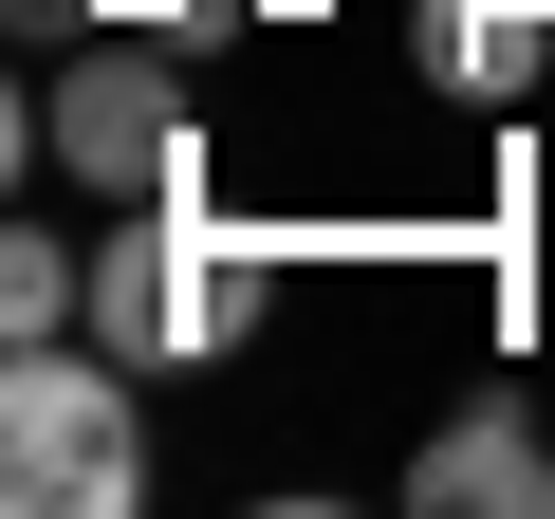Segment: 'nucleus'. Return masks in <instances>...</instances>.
<instances>
[{"instance_id":"nucleus-3","label":"nucleus","mask_w":555,"mask_h":519,"mask_svg":"<svg viewBox=\"0 0 555 519\" xmlns=\"http://www.w3.org/2000/svg\"><path fill=\"white\" fill-rule=\"evenodd\" d=\"M38 149H56L93 204H185V186H204V93H185V38L112 20V38L38 93Z\"/></svg>"},{"instance_id":"nucleus-4","label":"nucleus","mask_w":555,"mask_h":519,"mask_svg":"<svg viewBox=\"0 0 555 519\" xmlns=\"http://www.w3.org/2000/svg\"><path fill=\"white\" fill-rule=\"evenodd\" d=\"M408 501H426V519H555V445H537V408L481 390L463 427H426V445H408Z\"/></svg>"},{"instance_id":"nucleus-7","label":"nucleus","mask_w":555,"mask_h":519,"mask_svg":"<svg viewBox=\"0 0 555 519\" xmlns=\"http://www.w3.org/2000/svg\"><path fill=\"white\" fill-rule=\"evenodd\" d=\"M0 20H20V38H112L130 0H0Z\"/></svg>"},{"instance_id":"nucleus-2","label":"nucleus","mask_w":555,"mask_h":519,"mask_svg":"<svg viewBox=\"0 0 555 519\" xmlns=\"http://www.w3.org/2000/svg\"><path fill=\"white\" fill-rule=\"evenodd\" d=\"M0 501L20 519H130L149 501V427H130L112 334H20L0 353Z\"/></svg>"},{"instance_id":"nucleus-8","label":"nucleus","mask_w":555,"mask_h":519,"mask_svg":"<svg viewBox=\"0 0 555 519\" xmlns=\"http://www.w3.org/2000/svg\"><path fill=\"white\" fill-rule=\"evenodd\" d=\"M130 20H149V38H185V56H204V38H222V20H241V0H130Z\"/></svg>"},{"instance_id":"nucleus-1","label":"nucleus","mask_w":555,"mask_h":519,"mask_svg":"<svg viewBox=\"0 0 555 519\" xmlns=\"http://www.w3.org/2000/svg\"><path fill=\"white\" fill-rule=\"evenodd\" d=\"M259 298H278V241L222 223L204 186H185V204H112V241H93V334H112L130 371H204V353H241Z\"/></svg>"},{"instance_id":"nucleus-6","label":"nucleus","mask_w":555,"mask_h":519,"mask_svg":"<svg viewBox=\"0 0 555 519\" xmlns=\"http://www.w3.org/2000/svg\"><path fill=\"white\" fill-rule=\"evenodd\" d=\"M20 334H93V241H0V353H20Z\"/></svg>"},{"instance_id":"nucleus-5","label":"nucleus","mask_w":555,"mask_h":519,"mask_svg":"<svg viewBox=\"0 0 555 519\" xmlns=\"http://www.w3.org/2000/svg\"><path fill=\"white\" fill-rule=\"evenodd\" d=\"M426 75L481 93V112H518L555 75V20H537V0H426Z\"/></svg>"}]
</instances>
